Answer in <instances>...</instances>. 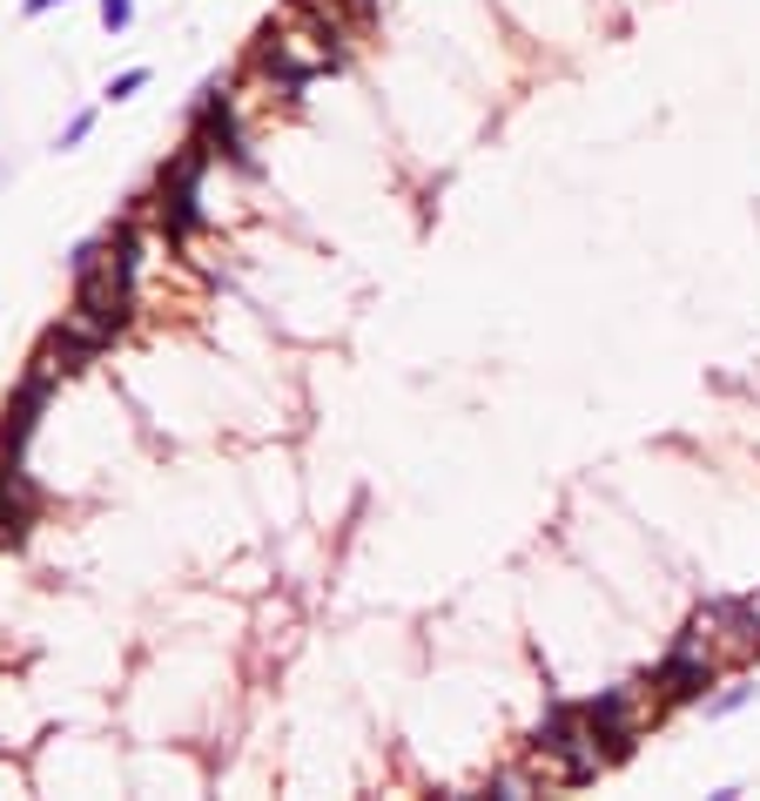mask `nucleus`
<instances>
[{
  "label": "nucleus",
  "instance_id": "f257e3e1",
  "mask_svg": "<svg viewBox=\"0 0 760 801\" xmlns=\"http://www.w3.org/2000/svg\"><path fill=\"white\" fill-rule=\"evenodd\" d=\"M720 673H727V654H720V639H713L707 613H693L687 626L673 633V647L660 654L653 688H660V701H666V707H700V701H707V688H720Z\"/></svg>",
  "mask_w": 760,
  "mask_h": 801
},
{
  "label": "nucleus",
  "instance_id": "f03ea898",
  "mask_svg": "<svg viewBox=\"0 0 760 801\" xmlns=\"http://www.w3.org/2000/svg\"><path fill=\"white\" fill-rule=\"evenodd\" d=\"M55 391H61V371L34 357V364H27V378H21V384H14V397H8V411H0V458H27V445H34V425L48 418Z\"/></svg>",
  "mask_w": 760,
  "mask_h": 801
},
{
  "label": "nucleus",
  "instance_id": "7ed1b4c3",
  "mask_svg": "<svg viewBox=\"0 0 760 801\" xmlns=\"http://www.w3.org/2000/svg\"><path fill=\"white\" fill-rule=\"evenodd\" d=\"M700 613H707V626L720 639V654H727V667L760 654V607H753V599H707Z\"/></svg>",
  "mask_w": 760,
  "mask_h": 801
},
{
  "label": "nucleus",
  "instance_id": "20e7f679",
  "mask_svg": "<svg viewBox=\"0 0 760 801\" xmlns=\"http://www.w3.org/2000/svg\"><path fill=\"white\" fill-rule=\"evenodd\" d=\"M34 518H41V492L27 478V458H0V546H21Z\"/></svg>",
  "mask_w": 760,
  "mask_h": 801
},
{
  "label": "nucleus",
  "instance_id": "39448f33",
  "mask_svg": "<svg viewBox=\"0 0 760 801\" xmlns=\"http://www.w3.org/2000/svg\"><path fill=\"white\" fill-rule=\"evenodd\" d=\"M101 350H108V344H101L95 331H82V324H74V316H61V324H55V331L41 337V364H55L61 378H74V371H88Z\"/></svg>",
  "mask_w": 760,
  "mask_h": 801
},
{
  "label": "nucleus",
  "instance_id": "423d86ee",
  "mask_svg": "<svg viewBox=\"0 0 760 801\" xmlns=\"http://www.w3.org/2000/svg\"><path fill=\"white\" fill-rule=\"evenodd\" d=\"M485 794H498V801H526V794H545V775L532 768V761H518V768H492V775H485Z\"/></svg>",
  "mask_w": 760,
  "mask_h": 801
},
{
  "label": "nucleus",
  "instance_id": "0eeeda50",
  "mask_svg": "<svg viewBox=\"0 0 760 801\" xmlns=\"http://www.w3.org/2000/svg\"><path fill=\"white\" fill-rule=\"evenodd\" d=\"M753 694H760L753 680H740V673H734V680H727V688H720V694H707V701H700V714H707V720H727V714L753 707Z\"/></svg>",
  "mask_w": 760,
  "mask_h": 801
},
{
  "label": "nucleus",
  "instance_id": "6e6552de",
  "mask_svg": "<svg viewBox=\"0 0 760 801\" xmlns=\"http://www.w3.org/2000/svg\"><path fill=\"white\" fill-rule=\"evenodd\" d=\"M148 74H155V68H122V74H114V82L101 88V108H122V101H135V95L148 88Z\"/></svg>",
  "mask_w": 760,
  "mask_h": 801
},
{
  "label": "nucleus",
  "instance_id": "1a4fd4ad",
  "mask_svg": "<svg viewBox=\"0 0 760 801\" xmlns=\"http://www.w3.org/2000/svg\"><path fill=\"white\" fill-rule=\"evenodd\" d=\"M95 122H101V108H74L68 122H61V135H55V148H61V155H68V148H82V142L95 135Z\"/></svg>",
  "mask_w": 760,
  "mask_h": 801
},
{
  "label": "nucleus",
  "instance_id": "9d476101",
  "mask_svg": "<svg viewBox=\"0 0 760 801\" xmlns=\"http://www.w3.org/2000/svg\"><path fill=\"white\" fill-rule=\"evenodd\" d=\"M95 8H101V27L108 34H129L135 27V0H95Z\"/></svg>",
  "mask_w": 760,
  "mask_h": 801
},
{
  "label": "nucleus",
  "instance_id": "9b49d317",
  "mask_svg": "<svg viewBox=\"0 0 760 801\" xmlns=\"http://www.w3.org/2000/svg\"><path fill=\"white\" fill-rule=\"evenodd\" d=\"M55 8H68V0H21V14H27V21H41V14H55Z\"/></svg>",
  "mask_w": 760,
  "mask_h": 801
},
{
  "label": "nucleus",
  "instance_id": "f8f14e48",
  "mask_svg": "<svg viewBox=\"0 0 760 801\" xmlns=\"http://www.w3.org/2000/svg\"><path fill=\"white\" fill-rule=\"evenodd\" d=\"M747 599H753V607H760V593H747Z\"/></svg>",
  "mask_w": 760,
  "mask_h": 801
}]
</instances>
